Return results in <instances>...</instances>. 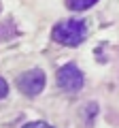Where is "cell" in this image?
<instances>
[{
  "label": "cell",
  "instance_id": "8992f818",
  "mask_svg": "<svg viewBox=\"0 0 119 128\" xmlns=\"http://www.w3.org/2000/svg\"><path fill=\"white\" fill-rule=\"evenodd\" d=\"M23 128H53V126L47 124V122H30V124H26Z\"/></svg>",
  "mask_w": 119,
  "mask_h": 128
},
{
  "label": "cell",
  "instance_id": "7a4b0ae2",
  "mask_svg": "<svg viewBox=\"0 0 119 128\" xmlns=\"http://www.w3.org/2000/svg\"><path fill=\"white\" fill-rule=\"evenodd\" d=\"M55 79H58V86L62 88L64 92H68V94L79 92L83 88V83H85V77H83L81 68H79L77 64H72V62L64 64V66L58 70Z\"/></svg>",
  "mask_w": 119,
  "mask_h": 128
},
{
  "label": "cell",
  "instance_id": "5b68a950",
  "mask_svg": "<svg viewBox=\"0 0 119 128\" xmlns=\"http://www.w3.org/2000/svg\"><path fill=\"white\" fill-rule=\"evenodd\" d=\"M6 94H9V83L0 77V100H2V98H6Z\"/></svg>",
  "mask_w": 119,
  "mask_h": 128
},
{
  "label": "cell",
  "instance_id": "277c9868",
  "mask_svg": "<svg viewBox=\"0 0 119 128\" xmlns=\"http://www.w3.org/2000/svg\"><path fill=\"white\" fill-rule=\"evenodd\" d=\"M98 0H66V6L70 11H85L89 6H94Z\"/></svg>",
  "mask_w": 119,
  "mask_h": 128
},
{
  "label": "cell",
  "instance_id": "6da1fadb",
  "mask_svg": "<svg viewBox=\"0 0 119 128\" xmlns=\"http://www.w3.org/2000/svg\"><path fill=\"white\" fill-rule=\"evenodd\" d=\"M87 36V24L83 19H62L53 26L51 30V38L60 45H68V47H77L85 41Z\"/></svg>",
  "mask_w": 119,
  "mask_h": 128
},
{
  "label": "cell",
  "instance_id": "3957f363",
  "mask_svg": "<svg viewBox=\"0 0 119 128\" xmlns=\"http://www.w3.org/2000/svg\"><path fill=\"white\" fill-rule=\"evenodd\" d=\"M17 90L26 96H38L45 90V73L41 68L23 70L17 77Z\"/></svg>",
  "mask_w": 119,
  "mask_h": 128
},
{
  "label": "cell",
  "instance_id": "52a82bcc",
  "mask_svg": "<svg viewBox=\"0 0 119 128\" xmlns=\"http://www.w3.org/2000/svg\"><path fill=\"white\" fill-rule=\"evenodd\" d=\"M0 9H2V4H0Z\"/></svg>",
  "mask_w": 119,
  "mask_h": 128
}]
</instances>
